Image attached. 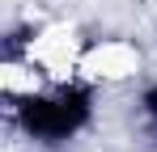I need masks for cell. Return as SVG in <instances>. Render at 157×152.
I'll return each instance as SVG.
<instances>
[{"instance_id": "obj_1", "label": "cell", "mask_w": 157, "mask_h": 152, "mask_svg": "<svg viewBox=\"0 0 157 152\" xmlns=\"http://www.w3.org/2000/svg\"><path fill=\"white\" fill-rule=\"evenodd\" d=\"M98 89L89 76H51L21 97H9V123L34 148H68L98 114Z\"/></svg>"}, {"instance_id": "obj_2", "label": "cell", "mask_w": 157, "mask_h": 152, "mask_svg": "<svg viewBox=\"0 0 157 152\" xmlns=\"http://www.w3.org/2000/svg\"><path fill=\"white\" fill-rule=\"evenodd\" d=\"M81 76H89L94 85H110V80H128V76L140 72V55L128 47V42H115V38H102V42H89L81 51Z\"/></svg>"}, {"instance_id": "obj_3", "label": "cell", "mask_w": 157, "mask_h": 152, "mask_svg": "<svg viewBox=\"0 0 157 152\" xmlns=\"http://www.w3.org/2000/svg\"><path fill=\"white\" fill-rule=\"evenodd\" d=\"M132 118L140 127V139L157 152V76L136 85V93H132Z\"/></svg>"}]
</instances>
